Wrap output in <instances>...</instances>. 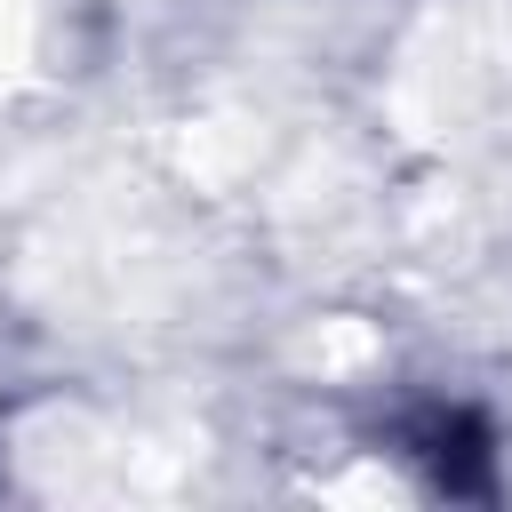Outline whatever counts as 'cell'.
<instances>
[{
    "label": "cell",
    "instance_id": "1",
    "mask_svg": "<svg viewBox=\"0 0 512 512\" xmlns=\"http://www.w3.org/2000/svg\"><path fill=\"white\" fill-rule=\"evenodd\" d=\"M400 440H408V456L432 472V488H448V496H488V488H496V448H488V424H480L472 408L432 400V408L408 416Z\"/></svg>",
    "mask_w": 512,
    "mask_h": 512
}]
</instances>
